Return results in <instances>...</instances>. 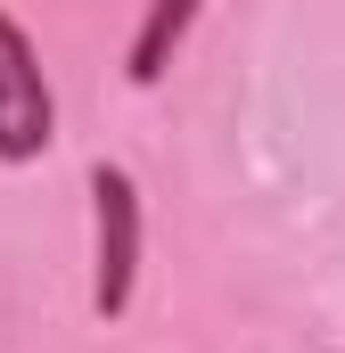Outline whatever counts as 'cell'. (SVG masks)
Masks as SVG:
<instances>
[{
  "label": "cell",
  "mask_w": 345,
  "mask_h": 353,
  "mask_svg": "<svg viewBox=\"0 0 345 353\" xmlns=\"http://www.w3.org/2000/svg\"><path fill=\"white\" fill-rule=\"evenodd\" d=\"M90 239H99V255H90V312L99 321H124L132 312V288H140V189L124 165H90Z\"/></svg>",
  "instance_id": "obj_1"
},
{
  "label": "cell",
  "mask_w": 345,
  "mask_h": 353,
  "mask_svg": "<svg viewBox=\"0 0 345 353\" xmlns=\"http://www.w3.org/2000/svg\"><path fill=\"white\" fill-rule=\"evenodd\" d=\"M50 140H58L50 74H41V58H33L25 25L0 8V165H33Z\"/></svg>",
  "instance_id": "obj_2"
},
{
  "label": "cell",
  "mask_w": 345,
  "mask_h": 353,
  "mask_svg": "<svg viewBox=\"0 0 345 353\" xmlns=\"http://www.w3.org/2000/svg\"><path fill=\"white\" fill-rule=\"evenodd\" d=\"M189 25H197V0H148L140 8V33H132V58H124V74L140 90H157L172 74V50L189 41Z\"/></svg>",
  "instance_id": "obj_3"
}]
</instances>
